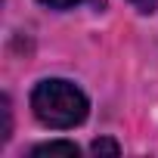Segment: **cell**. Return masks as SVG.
<instances>
[{"instance_id": "7a4b0ae2", "label": "cell", "mask_w": 158, "mask_h": 158, "mask_svg": "<svg viewBox=\"0 0 158 158\" xmlns=\"http://www.w3.org/2000/svg\"><path fill=\"white\" fill-rule=\"evenodd\" d=\"M31 155H34V158H40V155H68V158H77V146H74V143H65V139H53V143L34 146Z\"/></svg>"}, {"instance_id": "5b68a950", "label": "cell", "mask_w": 158, "mask_h": 158, "mask_svg": "<svg viewBox=\"0 0 158 158\" xmlns=\"http://www.w3.org/2000/svg\"><path fill=\"white\" fill-rule=\"evenodd\" d=\"M37 3L50 6V10H74V6H81V3H90V0H37Z\"/></svg>"}, {"instance_id": "3957f363", "label": "cell", "mask_w": 158, "mask_h": 158, "mask_svg": "<svg viewBox=\"0 0 158 158\" xmlns=\"http://www.w3.org/2000/svg\"><path fill=\"white\" fill-rule=\"evenodd\" d=\"M90 152H93V155H118V152H121V146H118L115 139H93Z\"/></svg>"}, {"instance_id": "6da1fadb", "label": "cell", "mask_w": 158, "mask_h": 158, "mask_svg": "<svg viewBox=\"0 0 158 158\" xmlns=\"http://www.w3.org/2000/svg\"><path fill=\"white\" fill-rule=\"evenodd\" d=\"M31 112L40 124L53 130H68L84 124L90 102L81 87H74L65 77H44V81L31 90Z\"/></svg>"}, {"instance_id": "8992f818", "label": "cell", "mask_w": 158, "mask_h": 158, "mask_svg": "<svg viewBox=\"0 0 158 158\" xmlns=\"http://www.w3.org/2000/svg\"><path fill=\"white\" fill-rule=\"evenodd\" d=\"M130 3L136 6V13H152L158 6V0H130Z\"/></svg>"}, {"instance_id": "277c9868", "label": "cell", "mask_w": 158, "mask_h": 158, "mask_svg": "<svg viewBox=\"0 0 158 158\" xmlns=\"http://www.w3.org/2000/svg\"><path fill=\"white\" fill-rule=\"evenodd\" d=\"M0 109H3V127H0V143L10 139V127H13V112H10V99L3 96V102H0Z\"/></svg>"}]
</instances>
